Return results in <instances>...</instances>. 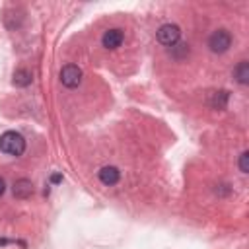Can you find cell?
Masks as SVG:
<instances>
[{"mask_svg":"<svg viewBox=\"0 0 249 249\" xmlns=\"http://www.w3.org/2000/svg\"><path fill=\"white\" fill-rule=\"evenodd\" d=\"M51 181H53V183H60V181H62V175H60V173H53Z\"/></svg>","mask_w":249,"mask_h":249,"instance_id":"12","label":"cell"},{"mask_svg":"<svg viewBox=\"0 0 249 249\" xmlns=\"http://www.w3.org/2000/svg\"><path fill=\"white\" fill-rule=\"evenodd\" d=\"M97 177H99V181H101L103 185L111 187V185H115V183L121 179V171H119L115 165H105V167H101V169L97 171Z\"/></svg>","mask_w":249,"mask_h":249,"instance_id":"6","label":"cell"},{"mask_svg":"<svg viewBox=\"0 0 249 249\" xmlns=\"http://www.w3.org/2000/svg\"><path fill=\"white\" fill-rule=\"evenodd\" d=\"M33 82V74H31V70H27V68H18L16 72H14V86H18V88H25V86H29Z\"/></svg>","mask_w":249,"mask_h":249,"instance_id":"8","label":"cell"},{"mask_svg":"<svg viewBox=\"0 0 249 249\" xmlns=\"http://www.w3.org/2000/svg\"><path fill=\"white\" fill-rule=\"evenodd\" d=\"M4 191H6V185H4V179L0 177V196L4 195Z\"/></svg>","mask_w":249,"mask_h":249,"instance_id":"13","label":"cell"},{"mask_svg":"<svg viewBox=\"0 0 249 249\" xmlns=\"http://www.w3.org/2000/svg\"><path fill=\"white\" fill-rule=\"evenodd\" d=\"M60 82L66 88H78L82 82V68L76 64H66L60 70Z\"/></svg>","mask_w":249,"mask_h":249,"instance_id":"4","label":"cell"},{"mask_svg":"<svg viewBox=\"0 0 249 249\" xmlns=\"http://www.w3.org/2000/svg\"><path fill=\"white\" fill-rule=\"evenodd\" d=\"M14 196L16 198H21V200H25V198H29L31 196V193H33V183L29 181V179H18L16 183H14Z\"/></svg>","mask_w":249,"mask_h":249,"instance_id":"7","label":"cell"},{"mask_svg":"<svg viewBox=\"0 0 249 249\" xmlns=\"http://www.w3.org/2000/svg\"><path fill=\"white\" fill-rule=\"evenodd\" d=\"M226 103H228V91H226V89H220V91H214V93H212L210 105H212L214 109H224Z\"/></svg>","mask_w":249,"mask_h":249,"instance_id":"10","label":"cell"},{"mask_svg":"<svg viewBox=\"0 0 249 249\" xmlns=\"http://www.w3.org/2000/svg\"><path fill=\"white\" fill-rule=\"evenodd\" d=\"M123 41H124V35H123L121 29H109L101 37V43H103L105 49H117V47L123 45Z\"/></svg>","mask_w":249,"mask_h":249,"instance_id":"5","label":"cell"},{"mask_svg":"<svg viewBox=\"0 0 249 249\" xmlns=\"http://www.w3.org/2000/svg\"><path fill=\"white\" fill-rule=\"evenodd\" d=\"M230 47H231V35L226 29H216L208 37V49L212 53H218L220 54V53H226Z\"/></svg>","mask_w":249,"mask_h":249,"instance_id":"2","label":"cell"},{"mask_svg":"<svg viewBox=\"0 0 249 249\" xmlns=\"http://www.w3.org/2000/svg\"><path fill=\"white\" fill-rule=\"evenodd\" d=\"M235 78H237V82L239 84H249V62L247 60H241L239 64H237V68H235Z\"/></svg>","mask_w":249,"mask_h":249,"instance_id":"9","label":"cell"},{"mask_svg":"<svg viewBox=\"0 0 249 249\" xmlns=\"http://www.w3.org/2000/svg\"><path fill=\"white\" fill-rule=\"evenodd\" d=\"M239 171L241 173H249V152H243L239 156Z\"/></svg>","mask_w":249,"mask_h":249,"instance_id":"11","label":"cell"},{"mask_svg":"<svg viewBox=\"0 0 249 249\" xmlns=\"http://www.w3.org/2000/svg\"><path fill=\"white\" fill-rule=\"evenodd\" d=\"M179 37H181V29L175 23H163L158 29V41L165 47H173L179 41Z\"/></svg>","mask_w":249,"mask_h":249,"instance_id":"3","label":"cell"},{"mask_svg":"<svg viewBox=\"0 0 249 249\" xmlns=\"http://www.w3.org/2000/svg\"><path fill=\"white\" fill-rule=\"evenodd\" d=\"M0 150L8 156H21L25 152V138L16 130H6L0 136Z\"/></svg>","mask_w":249,"mask_h":249,"instance_id":"1","label":"cell"}]
</instances>
